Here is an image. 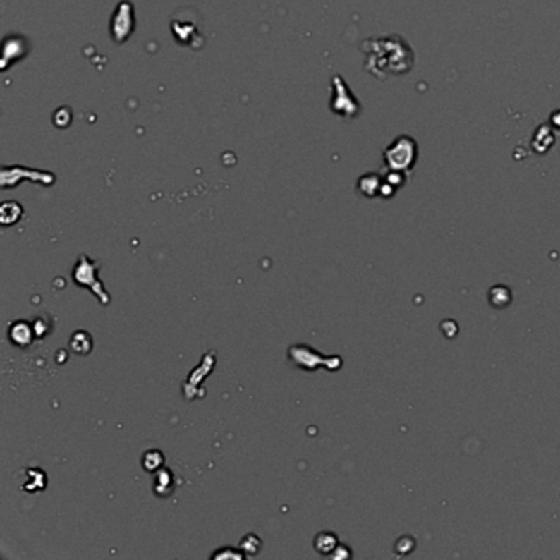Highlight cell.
<instances>
[{"mask_svg": "<svg viewBox=\"0 0 560 560\" xmlns=\"http://www.w3.org/2000/svg\"><path fill=\"white\" fill-rule=\"evenodd\" d=\"M212 559H216V560H227V559H230V560H243L245 554L240 551L238 547L235 549L232 546H225V547H221L219 551L214 552Z\"/></svg>", "mask_w": 560, "mask_h": 560, "instance_id": "cell-17", "label": "cell"}, {"mask_svg": "<svg viewBox=\"0 0 560 560\" xmlns=\"http://www.w3.org/2000/svg\"><path fill=\"white\" fill-rule=\"evenodd\" d=\"M94 347V340L91 337V334L86 331H78L71 336L69 340V348L73 350L76 355H89L92 352Z\"/></svg>", "mask_w": 560, "mask_h": 560, "instance_id": "cell-8", "label": "cell"}, {"mask_svg": "<svg viewBox=\"0 0 560 560\" xmlns=\"http://www.w3.org/2000/svg\"><path fill=\"white\" fill-rule=\"evenodd\" d=\"M331 557L332 559H337V560H340V559H350L352 557V552H350V549L345 546V544H339V546L336 547V551H334L332 554H331Z\"/></svg>", "mask_w": 560, "mask_h": 560, "instance_id": "cell-18", "label": "cell"}, {"mask_svg": "<svg viewBox=\"0 0 560 560\" xmlns=\"http://www.w3.org/2000/svg\"><path fill=\"white\" fill-rule=\"evenodd\" d=\"M28 176L32 181L43 183L44 186L54 183V174L49 171H38V169H27L22 166H4L2 168V188H15L20 179Z\"/></svg>", "mask_w": 560, "mask_h": 560, "instance_id": "cell-5", "label": "cell"}, {"mask_svg": "<svg viewBox=\"0 0 560 560\" xmlns=\"http://www.w3.org/2000/svg\"><path fill=\"white\" fill-rule=\"evenodd\" d=\"M35 337L37 336H35L33 326L30 322L18 321V322H13L12 326L8 327L10 342H12L15 347H18V348L30 347V343L33 342Z\"/></svg>", "mask_w": 560, "mask_h": 560, "instance_id": "cell-7", "label": "cell"}, {"mask_svg": "<svg viewBox=\"0 0 560 560\" xmlns=\"http://www.w3.org/2000/svg\"><path fill=\"white\" fill-rule=\"evenodd\" d=\"M23 216V207L15 201H7L0 206V222L2 225L17 224Z\"/></svg>", "mask_w": 560, "mask_h": 560, "instance_id": "cell-10", "label": "cell"}, {"mask_svg": "<svg viewBox=\"0 0 560 560\" xmlns=\"http://www.w3.org/2000/svg\"><path fill=\"white\" fill-rule=\"evenodd\" d=\"M288 357L294 365H296V367L303 370H309V372L319 367H326L329 370H337L342 367V360L340 358L322 357L321 353L316 352V350L311 347H308V345H293V347L288 350Z\"/></svg>", "mask_w": 560, "mask_h": 560, "instance_id": "cell-2", "label": "cell"}, {"mask_svg": "<svg viewBox=\"0 0 560 560\" xmlns=\"http://www.w3.org/2000/svg\"><path fill=\"white\" fill-rule=\"evenodd\" d=\"M154 493L158 497H169L173 493V473L166 468H162L157 472V480H154Z\"/></svg>", "mask_w": 560, "mask_h": 560, "instance_id": "cell-12", "label": "cell"}, {"mask_svg": "<svg viewBox=\"0 0 560 560\" xmlns=\"http://www.w3.org/2000/svg\"><path fill=\"white\" fill-rule=\"evenodd\" d=\"M28 54V39L22 35H8L2 47V69H8L10 64L20 61Z\"/></svg>", "mask_w": 560, "mask_h": 560, "instance_id": "cell-6", "label": "cell"}, {"mask_svg": "<svg viewBox=\"0 0 560 560\" xmlns=\"http://www.w3.org/2000/svg\"><path fill=\"white\" fill-rule=\"evenodd\" d=\"M262 547H263V541L253 532L247 534V536L240 541V546H238L240 551L245 554V557L258 556L260 551H262Z\"/></svg>", "mask_w": 560, "mask_h": 560, "instance_id": "cell-15", "label": "cell"}, {"mask_svg": "<svg viewBox=\"0 0 560 560\" xmlns=\"http://www.w3.org/2000/svg\"><path fill=\"white\" fill-rule=\"evenodd\" d=\"M488 296H489V304L497 309L506 308L508 304L511 303V291H509V288L501 286V284L489 289Z\"/></svg>", "mask_w": 560, "mask_h": 560, "instance_id": "cell-14", "label": "cell"}, {"mask_svg": "<svg viewBox=\"0 0 560 560\" xmlns=\"http://www.w3.org/2000/svg\"><path fill=\"white\" fill-rule=\"evenodd\" d=\"M135 30L133 5L128 0H122L115 8L111 20V33L115 43L127 42V38Z\"/></svg>", "mask_w": 560, "mask_h": 560, "instance_id": "cell-4", "label": "cell"}, {"mask_svg": "<svg viewBox=\"0 0 560 560\" xmlns=\"http://www.w3.org/2000/svg\"><path fill=\"white\" fill-rule=\"evenodd\" d=\"M337 546H339V539L336 534L331 531H322L314 537V549H316L319 554H322V556H331V554L336 551Z\"/></svg>", "mask_w": 560, "mask_h": 560, "instance_id": "cell-9", "label": "cell"}, {"mask_svg": "<svg viewBox=\"0 0 560 560\" xmlns=\"http://www.w3.org/2000/svg\"><path fill=\"white\" fill-rule=\"evenodd\" d=\"M332 99H331V109L336 114L342 115L345 118H352L358 114L360 106L357 99L352 96V92L348 91L347 84L343 83V79L340 76H334L332 81Z\"/></svg>", "mask_w": 560, "mask_h": 560, "instance_id": "cell-3", "label": "cell"}, {"mask_svg": "<svg viewBox=\"0 0 560 560\" xmlns=\"http://www.w3.org/2000/svg\"><path fill=\"white\" fill-rule=\"evenodd\" d=\"M73 279L76 281L78 286L87 288L89 291L96 294L99 301L102 304L111 303V296H109V293L104 289L102 283L99 281L97 278V263L92 262V260L86 257V255H81V257H79L73 272Z\"/></svg>", "mask_w": 560, "mask_h": 560, "instance_id": "cell-1", "label": "cell"}, {"mask_svg": "<svg viewBox=\"0 0 560 560\" xmlns=\"http://www.w3.org/2000/svg\"><path fill=\"white\" fill-rule=\"evenodd\" d=\"M163 463H164V455H163L162 450L150 449V450H147V452L143 454L142 465H143V468L147 470V472L157 473L158 470L163 468Z\"/></svg>", "mask_w": 560, "mask_h": 560, "instance_id": "cell-13", "label": "cell"}, {"mask_svg": "<svg viewBox=\"0 0 560 560\" xmlns=\"http://www.w3.org/2000/svg\"><path fill=\"white\" fill-rule=\"evenodd\" d=\"M28 483L25 485V489L27 492H38V489H43L47 487V475H44L42 470L32 468L27 472Z\"/></svg>", "mask_w": 560, "mask_h": 560, "instance_id": "cell-16", "label": "cell"}, {"mask_svg": "<svg viewBox=\"0 0 560 560\" xmlns=\"http://www.w3.org/2000/svg\"><path fill=\"white\" fill-rule=\"evenodd\" d=\"M382 179L377 174H365V176L358 179V191L367 197L378 196L379 191H382Z\"/></svg>", "mask_w": 560, "mask_h": 560, "instance_id": "cell-11", "label": "cell"}]
</instances>
